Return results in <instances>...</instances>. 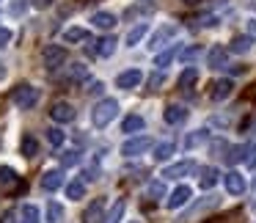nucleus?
Returning <instances> with one entry per match:
<instances>
[{
    "label": "nucleus",
    "instance_id": "1",
    "mask_svg": "<svg viewBox=\"0 0 256 223\" xmlns=\"http://www.w3.org/2000/svg\"><path fill=\"white\" fill-rule=\"evenodd\" d=\"M116 116H118V102L116 100H100L94 105V110H91V124L102 130V127H108Z\"/></svg>",
    "mask_w": 256,
    "mask_h": 223
},
{
    "label": "nucleus",
    "instance_id": "2",
    "mask_svg": "<svg viewBox=\"0 0 256 223\" xmlns=\"http://www.w3.org/2000/svg\"><path fill=\"white\" fill-rule=\"evenodd\" d=\"M12 102L20 108V110H30V108L39 102V88H34V86H17L14 88V94H12Z\"/></svg>",
    "mask_w": 256,
    "mask_h": 223
},
{
    "label": "nucleus",
    "instance_id": "3",
    "mask_svg": "<svg viewBox=\"0 0 256 223\" xmlns=\"http://www.w3.org/2000/svg\"><path fill=\"white\" fill-rule=\"evenodd\" d=\"M152 146H154V140L146 138V135H138V138H127L122 144V157H138L144 154V152H149Z\"/></svg>",
    "mask_w": 256,
    "mask_h": 223
},
{
    "label": "nucleus",
    "instance_id": "4",
    "mask_svg": "<svg viewBox=\"0 0 256 223\" xmlns=\"http://www.w3.org/2000/svg\"><path fill=\"white\" fill-rule=\"evenodd\" d=\"M42 61H44L47 69H58L66 61V47L64 44H47L44 50H42Z\"/></svg>",
    "mask_w": 256,
    "mask_h": 223
},
{
    "label": "nucleus",
    "instance_id": "5",
    "mask_svg": "<svg viewBox=\"0 0 256 223\" xmlns=\"http://www.w3.org/2000/svg\"><path fill=\"white\" fill-rule=\"evenodd\" d=\"M50 118H52L56 124H69V122H74V105H72V102H66V100L52 102Z\"/></svg>",
    "mask_w": 256,
    "mask_h": 223
},
{
    "label": "nucleus",
    "instance_id": "6",
    "mask_svg": "<svg viewBox=\"0 0 256 223\" xmlns=\"http://www.w3.org/2000/svg\"><path fill=\"white\" fill-rule=\"evenodd\" d=\"M105 198H94L88 210L83 212V223H105Z\"/></svg>",
    "mask_w": 256,
    "mask_h": 223
},
{
    "label": "nucleus",
    "instance_id": "7",
    "mask_svg": "<svg viewBox=\"0 0 256 223\" xmlns=\"http://www.w3.org/2000/svg\"><path fill=\"white\" fill-rule=\"evenodd\" d=\"M140 80H144V72H140V69H127V72H122L116 78V86L124 91H132L140 86Z\"/></svg>",
    "mask_w": 256,
    "mask_h": 223
},
{
    "label": "nucleus",
    "instance_id": "8",
    "mask_svg": "<svg viewBox=\"0 0 256 223\" xmlns=\"http://www.w3.org/2000/svg\"><path fill=\"white\" fill-rule=\"evenodd\" d=\"M223 184H226V190L232 196H242L245 193V176L240 171H228L223 174Z\"/></svg>",
    "mask_w": 256,
    "mask_h": 223
},
{
    "label": "nucleus",
    "instance_id": "9",
    "mask_svg": "<svg viewBox=\"0 0 256 223\" xmlns=\"http://www.w3.org/2000/svg\"><path fill=\"white\" fill-rule=\"evenodd\" d=\"M190 196H193V190H190L188 184H179V188L174 190L171 196H168L166 206H168V210H179V206H184V204L190 201Z\"/></svg>",
    "mask_w": 256,
    "mask_h": 223
},
{
    "label": "nucleus",
    "instance_id": "10",
    "mask_svg": "<svg viewBox=\"0 0 256 223\" xmlns=\"http://www.w3.org/2000/svg\"><path fill=\"white\" fill-rule=\"evenodd\" d=\"M171 36H176V25H162L160 30H154L152 34V39H149V50H160L162 44H166Z\"/></svg>",
    "mask_w": 256,
    "mask_h": 223
},
{
    "label": "nucleus",
    "instance_id": "11",
    "mask_svg": "<svg viewBox=\"0 0 256 223\" xmlns=\"http://www.w3.org/2000/svg\"><path fill=\"white\" fill-rule=\"evenodd\" d=\"M190 171H196V162L193 160H182V162L168 166L166 171H162V176H166V179H179V176H188Z\"/></svg>",
    "mask_w": 256,
    "mask_h": 223
},
{
    "label": "nucleus",
    "instance_id": "12",
    "mask_svg": "<svg viewBox=\"0 0 256 223\" xmlns=\"http://www.w3.org/2000/svg\"><path fill=\"white\" fill-rule=\"evenodd\" d=\"M218 179H220L218 168H212V166L198 168V188H201V190H212V188L218 184Z\"/></svg>",
    "mask_w": 256,
    "mask_h": 223
},
{
    "label": "nucleus",
    "instance_id": "13",
    "mask_svg": "<svg viewBox=\"0 0 256 223\" xmlns=\"http://www.w3.org/2000/svg\"><path fill=\"white\" fill-rule=\"evenodd\" d=\"M226 58H228V50L218 44V47H212V50L206 52V66L210 69H223L226 66Z\"/></svg>",
    "mask_w": 256,
    "mask_h": 223
},
{
    "label": "nucleus",
    "instance_id": "14",
    "mask_svg": "<svg viewBox=\"0 0 256 223\" xmlns=\"http://www.w3.org/2000/svg\"><path fill=\"white\" fill-rule=\"evenodd\" d=\"M220 204V198H218V196H206L204 201H198V204L193 206V210L188 212V215H184V220H193L196 215H204V212H210V210H215V206Z\"/></svg>",
    "mask_w": 256,
    "mask_h": 223
},
{
    "label": "nucleus",
    "instance_id": "15",
    "mask_svg": "<svg viewBox=\"0 0 256 223\" xmlns=\"http://www.w3.org/2000/svg\"><path fill=\"white\" fill-rule=\"evenodd\" d=\"M64 188V174L61 171H44V176H42V190H47V193H52V190Z\"/></svg>",
    "mask_w": 256,
    "mask_h": 223
},
{
    "label": "nucleus",
    "instance_id": "16",
    "mask_svg": "<svg viewBox=\"0 0 256 223\" xmlns=\"http://www.w3.org/2000/svg\"><path fill=\"white\" fill-rule=\"evenodd\" d=\"M91 22H94L100 30H113L118 20H116V14H110V12H96L94 17H91Z\"/></svg>",
    "mask_w": 256,
    "mask_h": 223
},
{
    "label": "nucleus",
    "instance_id": "17",
    "mask_svg": "<svg viewBox=\"0 0 256 223\" xmlns=\"http://www.w3.org/2000/svg\"><path fill=\"white\" fill-rule=\"evenodd\" d=\"M232 91H234V83H232V80H218V83L212 86V100H215V102H223V100H228V96H232Z\"/></svg>",
    "mask_w": 256,
    "mask_h": 223
},
{
    "label": "nucleus",
    "instance_id": "18",
    "mask_svg": "<svg viewBox=\"0 0 256 223\" xmlns=\"http://www.w3.org/2000/svg\"><path fill=\"white\" fill-rule=\"evenodd\" d=\"M144 127H146V122H144V116H138V113H130V116L122 122V132H127V135L140 132Z\"/></svg>",
    "mask_w": 256,
    "mask_h": 223
},
{
    "label": "nucleus",
    "instance_id": "19",
    "mask_svg": "<svg viewBox=\"0 0 256 223\" xmlns=\"http://www.w3.org/2000/svg\"><path fill=\"white\" fill-rule=\"evenodd\" d=\"M162 118H166L168 124H182L184 118H188V108H182V105H168L166 113H162Z\"/></svg>",
    "mask_w": 256,
    "mask_h": 223
},
{
    "label": "nucleus",
    "instance_id": "20",
    "mask_svg": "<svg viewBox=\"0 0 256 223\" xmlns=\"http://www.w3.org/2000/svg\"><path fill=\"white\" fill-rule=\"evenodd\" d=\"M174 154H176V144H171V140H162V144L154 146V160H157V162L171 160Z\"/></svg>",
    "mask_w": 256,
    "mask_h": 223
},
{
    "label": "nucleus",
    "instance_id": "21",
    "mask_svg": "<svg viewBox=\"0 0 256 223\" xmlns=\"http://www.w3.org/2000/svg\"><path fill=\"white\" fill-rule=\"evenodd\" d=\"M254 47V39H250L248 34L245 36H234L232 39V44H228V52H237V56H245V52Z\"/></svg>",
    "mask_w": 256,
    "mask_h": 223
},
{
    "label": "nucleus",
    "instance_id": "22",
    "mask_svg": "<svg viewBox=\"0 0 256 223\" xmlns=\"http://www.w3.org/2000/svg\"><path fill=\"white\" fill-rule=\"evenodd\" d=\"M116 44H118L116 36H105V39L96 42V52H100L102 58H113V52H116Z\"/></svg>",
    "mask_w": 256,
    "mask_h": 223
},
{
    "label": "nucleus",
    "instance_id": "23",
    "mask_svg": "<svg viewBox=\"0 0 256 223\" xmlns=\"http://www.w3.org/2000/svg\"><path fill=\"white\" fill-rule=\"evenodd\" d=\"M124 210H127V201H124V198H116V204H113L110 212L105 215V223H122Z\"/></svg>",
    "mask_w": 256,
    "mask_h": 223
},
{
    "label": "nucleus",
    "instance_id": "24",
    "mask_svg": "<svg viewBox=\"0 0 256 223\" xmlns=\"http://www.w3.org/2000/svg\"><path fill=\"white\" fill-rule=\"evenodd\" d=\"M206 140H210V130H196V132H190L188 138H184V146H188V149H196V146H204Z\"/></svg>",
    "mask_w": 256,
    "mask_h": 223
},
{
    "label": "nucleus",
    "instance_id": "25",
    "mask_svg": "<svg viewBox=\"0 0 256 223\" xmlns=\"http://www.w3.org/2000/svg\"><path fill=\"white\" fill-rule=\"evenodd\" d=\"M17 184V171H14L12 166H0V188L8 190Z\"/></svg>",
    "mask_w": 256,
    "mask_h": 223
},
{
    "label": "nucleus",
    "instance_id": "26",
    "mask_svg": "<svg viewBox=\"0 0 256 223\" xmlns=\"http://www.w3.org/2000/svg\"><path fill=\"white\" fill-rule=\"evenodd\" d=\"M42 220V212H39V206H34V204H25L22 210H20V223H39Z\"/></svg>",
    "mask_w": 256,
    "mask_h": 223
},
{
    "label": "nucleus",
    "instance_id": "27",
    "mask_svg": "<svg viewBox=\"0 0 256 223\" xmlns=\"http://www.w3.org/2000/svg\"><path fill=\"white\" fill-rule=\"evenodd\" d=\"M88 39H91V34H88V30H83V28L64 30V42H66V44H74V42H88Z\"/></svg>",
    "mask_w": 256,
    "mask_h": 223
},
{
    "label": "nucleus",
    "instance_id": "28",
    "mask_svg": "<svg viewBox=\"0 0 256 223\" xmlns=\"http://www.w3.org/2000/svg\"><path fill=\"white\" fill-rule=\"evenodd\" d=\"M146 34H149V25H144V22L135 25V28H130V34H127V47H135Z\"/></svg>",
    "mask_w": 256,
    "mask_h": 223
},
{
    "label": "nucleus",
    "instance_id": "29",
    "mask_svg": "<svg viewBox=\"0 0 256 223\" xmlns=\"http://www.w3.org/2000/svg\"><path fill=\"white\" fill-rule=\"evenodd\" d=\"M196 80H198V69H196V66H188L182 74H179V88H184V91H188L190 86L196 83Z\"/></svg>",
    "mask_w": 256,
    "mask_h": 223
},
{
    "label": "nucleus",
    "instance_id": "30",
    "mask_svg": "<svg viewBox=\"0 0 256 223\" xmlns=\"http://www.w3.org/2000/svg\"><path fill=\"white\" fill-rule=\"evenodd\" d=\"M20 149H22L25 157H36V152H39V140H36L34 135H25L22 144H20Z\"/></svg>",
    "mask_w": 256,
    "mask_h": 223
},
{
    "label": "nucleus",
    "instance_id": "31",
    "mask_svg": "<svg viewBox=\"0 0 256 223\" xmlns=\"http://www.w3.org/2000/svg\"><path fill=\"white\" fill-rule=\"evenodd\" d=\"M176 56H179V47H171V50L160 52V56L154 58V66H157V69H166V66H168V64H171Z\"/></svg>",
    "mask_w": 256,
    "mask_h": 223
},
{
    "label": "nucleus",
    "instance_id": "32",
    "mask_svg": "<svg viewBox=\"0 0 256 223\" xmlns=\"http://www.w3.org/2000/svg\"><path fill=\"white\" fill-rule=\"evenodd\" d=\"M61 218H64V206L58 201H50L47 204V223H61Z\"/></svg>",
    "mask_w": 256,
    "mask_h": 223
},
{
    "label": "nucleus",
    "instance_id": "33",
    "mask_svg": "<svg viewBox=\"0 0 256 223\" xmlns=\"http://www.w3.org/2000/svg\"><path fill=\"white\" fill-rule=\"evenodd\" d=\"M83 193H86L83 182H69L66 184V198L69 201H80V198H83Z\"/></svg>",
    "mask_w": 256,
    "mask_h": 223
},
{
    "label": "nucleus",
    "instance_id": "34",
    "mask_svg": "<svg viewBox=\"0 0 256 223\" xmlns=\"http://www.w3.org/2000/svg\"><path fill=\"white\" fill-rule=\"evenodd\" d=\"M146 196H149V198H162V196H166V184H162L160 179L149 182L146 184Z\"/></svg>",
    "mask_w": 256,
    "mask_h": 223
},
{
    "label": "nucleus",
    "instance_id": "35",
    "mask_svg": "<svg viewBox=\"0 0 256 223\" xmlns=\"http://www.w3.org/2000/svg\"><path fill=\"white\" fill-rule=\"evenodd\" d=\"M88 78V66L86 64H72L69 66V80H86Z\"/></svg>",
    "mask_w": 256,
    "mask_h": 223
},
{
    "label": "nucleus",
    "instance_id": "36",
    "mask_svg": "<svg viewBox=\"0 0 256 223\" xmlns=\"http://www.w3.org/2000/svg\"><path fill=\"white\" fill-rule=\"evenodd\" d=\"M44 132H47V140H50V146H64V140H66V135H64L58 127H50V130H44Z\"/></svg>",
    "mask_w": 256,
    "mask_h": 223
},
{
    "label": "nucleus",
    "instance_id": "37",
    "mask_svg": "<svg viewBox=\"0 0 256 223\" xmlns=\"http://www.w3.org/2000/svg\"><path fill=\"white\" fill-rule=\"evenodd\" d=\"M80 162V152H74V149H66L61 154V166H66V168H72V166H78Z\"/></svg>",
    "mask_w": 256,
    "mask_h": 223
},
{
    "label": "nucleus",
    "instance_id": "38",
    "mask_svg": "<svg viewBox=\"0 0 256 223\" xmlns=\"http://www.w3.org/2000/svg\"><path fill=\"white\" fill-rule=\"evenodd\" d=\"M245 149H248V146H232V149H228V154H226V160H228V162L245 160Z\"/></svg>",
    "mask_w": 256,
    "mask_h": 223
},
{
    "label": "nucleus",
    "instance_id": "39",
    "mask_svg": "<svg viewBox=\"0 0 256 223\" xmlns=\"http://www.w3.org/2000/svg\"><path fill=\"white\" fill-rule=\"evenodd\" d=\"M198 56H201V47H188V50H182V52H179V58H182V64H190V61H196Z\"/></svg>",
    "mask_w": 256,
    "mask_h": 223
},
{
    "label": "nucleus",
    "instance_id": "40",
    "mask_svg": "<svg viewBox=\"0 0 256 223\" xmlns=\"http://www.w3.org/2000/svg\"><path fill=\"white\" fill-rule=\"evenodd\" d=\"M102 91H105V83H102V80H91V83H86V94L100 96Z\"/></svg>",
    "mask_w": 256,
    "mask_h": 223
},
{
    "label": "nucleus",
    "instance_id": "41",
    "mask_svg": "<svg viewBox=\"0 0 256 223\" xmlns=\"http://www.w3.org/2000/svg\"><path fill=\"white\" fill-rule=\"evenodd\" d=\"M245 166L248 168H256V144H248V149H245Z\"/></svg>",
    "mask_w": 256,
    "mask_h": 223
},
{
    "label": "nucleus",
    "instance_id": "42",
    "mask_svg": "<svg viewBox=\"0 0 256 223\" xmlns=\"http://www.w3.org/2000/svg\"><path fill=\"white\" fill-rule=\"evenodd\" d=\"M0 223H20V212H14V210H6L3 215H0Z\"/></svg>",
    "mask_w": 256,
    "mask_h": 223
},
{
    "label": "nucleus",
    "instance_id": "43",
    "mask_svg": "<svg viewBox=\"0 0 256 223\" xmlns=\"http://www.w3.org/2000/svg\"><path fill=\"white\" fill-rule=\"evenodd\" d=\"M162 83H166V74H162V72L152 74V80H149V86H152V88H160Z\"/></svg>",
    "mask_w": 256,
    "mask_h": 223
},
{
    "label": "nucleus",
    "instance_id": "44",
    "mask_svg": "<svg viewBox=\"0 0 256 223\" xmlns=\"http://www.w3.org/2000/svg\"><path fill=\"white\" fill-rule=\"evenodd\" d=\"M198 22L204 25V28H212V25H218V17H215V14H206V17H201Z\"/></svg>",
    "mask_w": 256,
    "mask_h": 223
},
{
    "label": "nucleus",
    "instance_id": "45",
    "mask_svg": "<svg viewBox=\"0 0 256 223\" xmlns=\"http://www.w3.org/2000/svg\"><path fill=\"white\" fill-rule=\"evenodd\" d=\"M8 42H12V30H8V28H0V47H6Z\"/></svg>",
    "mask_w": 256,
    "mask_h": 223
},
{
    "label": "nucleus",
    "instance_id": "46",
    "mask_svg": "<svg viewBox=\"0 0 256 223\" xmlns=\"http://www.w3.org/2000/svg\"><path fill=\"white\" fill-rule=\"evenodd\" d=\"M245 30H248L250 39H256V20H248V22H245Z\"/></svg>",
    "mask_w": 256,
    "mask_h": 223
},
{
    "label": "nucleus",
    "instance_id": "47",
    "mask_svg": "<svg viewBox=\"0 0 256 223\" xmlns=\"http://www.w3.org/2000/svg\"><path fill=\"white\" fill-rule=\"evenodd\" d=\"M34 6L36 8H47V6H52V0H34Z\"/></svg>",
    "mask_w": 256,
    "mask_h": 223
},
{
    "label": "nucleus",
    "instance_id": "48",
    "mask_svg": "<svg viewBox=\"0 0 256 223\" xmlns=\"http://www.w3.org/2000/svg\"><path fill=\"white\" fill-rule=\"evenodd\" d=\"M6 78V66H3V64H0V80Z\"/></svg>",
    "mask_w": 256,
    "mask_h": 223
},
{
    "label": "nucleus",
    "instance_id": "49",
    "mask_svg": "<svg viewBox=\"0 0 256 223\" xmlns=\"http://www.w3.org/2000/svg\"><path fill=\"white\" fill-rule=\"evenodd\" d=\"M182 3H188V6H196V3H201V0H182Z\"/></svg>",
    "mask_w": 256,
    "mask_h": 223
},
{
    "label": "nucleus",
    "instance_id": "50",
    "mask_svg": "<svg viewBox=\"0 0 256 223\" xmlns=\"http://www.w3.org/2000/svg\"><path fill=\"white\" fill-rule=\"evenodd\" d=\"M254 212H256V204H254Z\"/></svg>",
    "mask_w": 256,
    "mask_h": 223
},
{
    "label": "nucleus",
    "instance_id": "51",
    "mask_svg": "<svg viewBox=\"0 0 256 223\" xmlns=\"http://www.w3.org/2000/svg\"><path fill=\"white\" fill-rule=\"evenodd\" d=\"M132 223H138V220H132Z\"/></svg>",
    "mask_w": 256,
    "mask_h": 223
}]
</instances>
